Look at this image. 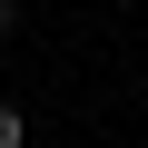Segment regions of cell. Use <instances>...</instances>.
Masks as SVG:
<instances>
[{
	"instance_id": "7a4b0ae2",
	"label": "cell",
	"mask_w": 148,
	"mask_h": 148,
	"mask_svg": "<svg viewBox=\"0 0 148 148\" xmlns=\"http://www.w3.org/2000/svg\"><path fill=\"white\" fill-rule=\"evenodd\" d=\"M0 40H20V0H0Z\"/></svg>"
},
{
	"instance_id": "6da1fadb",
	"label": "cell",
	"mask_w": 148,
	"mask_h": 148,
	"mask_svg": "<svg viewBox=\"0 0 148 148\" xmlns=\"http://www.w3.org/2000/svg\"><path fill=\"white\" fill-rule=\"evenodd\" d=\"M20 128H30V119H20L10 99H0V148H20Z\"/></svg>"
}]
</instances>
